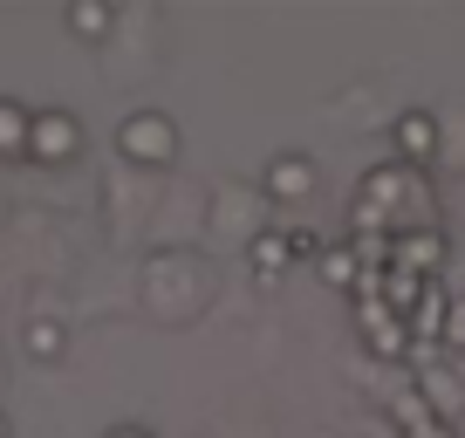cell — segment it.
Here are the masks:
<instances>
[{
  "label": "cell",
  "mask_w": 465,
  "mask_h": 438,
  "mask_svg": "<svg viewBox=\"0 0 465 438\" xmlns=\"http://www.w3.org/2000/svg\"><path fill=\"white\" fill-rule=\"evenodd\" d=\"M21 151H28V110L0 103V158H21Z\"/></svg>",
  "instance_id": "8992f818"
},
{
  "label": "cell",
  "mask_w": 465,
  "mask_h": 438,
  "mask_svg": "<svg viewBox=\"0 0 465 438\" xmlns=\"http://www.w3.org/2000/svg\"><path fill=\"white\" fill-rule=\"evenodd\" d=\"M0 370H7V363H0ZM0 383H7V377H0Z\"/></svg>",
  "instance_id": "2e32d148"
},
{
  "label": "cell",
  "mask_w": 465,
  "mask_h": 438,
  "mask_svg": "<svg viewBox=\"0 0 465 438\" xmlns=\"http://www.w3.org/2000/svg\"><path fill=\"white\" fill-rule=\"evenodd\" d=\"M363 322H370V336H377V350H383V356L404 350V329H397L404 315H391V308H363Z\"/></svg>",
  "instance_id": "52a82bcc"
},
{
  "label": "cell",
  "mask_w": 465,
  "mask_h": 438,
  "mask_svg": "<svg viewBox=\"0 0 465 438\" xmlns=\"http://www.w3.org/2000/svg\"><path fill=\"white\" fill-rule=\"evenodd\" d=\"M28 356H62V329L55 322H28Z\"/></svg>",
  "instance_id": "30bf717a"
},
{
  "label": "cell",
  "mask_w": 465,
  "mask_h": 438,
  "mask_svg": "<svg viewBox=\"0 0 465 438\" xmlns=\"http://www.w3.org/2000/svg\"><path fill=\"white\" fill-rule=\"evenodd\" d=\"M116 144H124V158H137V164H172L178 158V131H172V117H158V110L124 117Z\"/></svg>",
  "instance_id": "6da1fadb"
},
{
  "label": "cell",
  "mask_w": 465,
  "mask_h": 438,
  "mask_svg": "<svg viewBox=\"0 0 465 438\" xmlns=\"http://www.w3.org/2000/svg\"><path fill=\"white\" fill-rule=\"evenodd\" d=\"M418 383H424V397H431L438 411H459V383H451V370H424Z\"/></svg>",
  "instance_id": "9c48e42d"
},
{
  "label": "cell",
  "mask_w": 465,
  "mask_h": 438,
  "mask_svg": "<svg viewBox=\"0 0 465 438\" xmlns=\"http://www.w3.org/2000/svg\"><path fill=\"white\" fill-rule=\"evenodd\" d=\"M75 117L69 110H35L28 117V158H75Z\"/></svg>",
  "instance_id": "7a4b0ae2"
},
{
  "label": "cell",
  "mask_w": 465,
  "mask_h": 438,
  "mask_svg": "<svg viewBox=\"0 0 465 438\" xmlns=\"http://www.w3.org/2000/svg\"><path fill=\"white\" fill-rule=\"evenodd\" d=\"M397 151H404L411 164H424L438 151V124L424 117V110H411V117H397Z\"/></svg>",
  "instance_id": "277c9868"
},
{
  "label": "cell",
  "mask_w": 465,
  "mask_h": 438,
  "mask_svg": "<svg viewBox=\"0 0 465 438\" xmlns=\"http://www.w3.org/2000/svg\"><path fill=\"white\" fill-rule=\"evenodd\" d=\"M391 261L397 267H404V274H438V261H445V240H438L431 234V226H424V234H404V240H397V247H391Z\"/></svg>",
  "instance_id": "3957f363"
},
{
  "label": "cell",
  "mask_w": 465,
  "mask_h": 438,
  "mask_svg": "<svg viewBox=\"0 0 465 438\" xmlns=\"http://www.w3.org/2000/svg\"><path fill=\"white\" fill-rule=\"evenodd\" d=\"M322 274H329V281H356V254H329V261H322Z\"/></svg>",
  "instance_id": "4fadbf2b"
},
{
  "label": "cell",
  "mask_w": 465,
  "mask_h": 438,
  "mask_svg": "<svg viewBox=\"0 0 465 438\" xmlns=\"http://www.w3.org/2000/svg\"><path fill=\"white\" fill-rule=\"evenodd\" d=\"M0 438H7V418H0Z\"/></svg>",
  "instance_id": "9a60e30c"
},
{
  "label": "cell",
  "mask_w": 465,
  "mask_h": 438,
  "mask_svg": "<svg viewBox=\"0 0 465 438\" xmlns=\"http://www.w3.org/2000/svg\"><path fill=\"white\" fill-rule=\"evenodd\" d=\"M69 28L96 42V35H110V7H103V0H75V7H69Z\"/></svg>",
  "instance_id": "ba28073f"
},
{
  "label": "cell",
  "mask_w": 465,
  "mask_h": 438,
  "mask_svg": "<svg viewBox=\"0 0 465 438\" xmlns=\"http://www.w3.org/2000/svg\"><path fill=\"white\" fill-rule=\"evenodd\" d=\"M253 261L267 267V274H281V261H288V240H274V234H261L253 240Z\"/></svg>",
  "instance_id": "8fae6325"
},
{
  "label": "cell",
  "mask_w": 465,
  "mask_h": 438,
  "mask_svg": "<svg viewBox=\"0 0 465 438\" xmlns=\"http://www.w3.org/2000/svg\"><path fill=\"white\" fill-rule=\"evenodd\" d=\"M438 336H445L451 350H465V302H451V308H445V329H438Z\"/></svg>",
  "instance_id": "7c38bea8"
},
{
  "label": "cell",
  "mask_w": 465,
  "mask_h": 438,
  "mask_svg": "<svg viewBox=\"0 0 465 438\" xmlns=\"http://www.w3.org/2000/svg\"><path fill=\"white\" fill-rule=\"evenodd\" d=\"M110 438H151V432H137V424H116V432Z\"/></svg>",
  "instance_id": "5bb4252c"
},
{
  "label": "cell",
  "mask_w": 465,
  "mask_h": 438,
  "mask_svg": "<svg viewBox=\"0 0 465 438\" xmlns=\"http://www.w3.org/2000/svg\"><path fill=\"white\" fill-rule=\"evenodd\" d=\"M308 185H315V164L308 158H274V172H267V192H274V199H302Z\"/></svg>",
  "instance_id": "5b68a950"
}]
</instances>
